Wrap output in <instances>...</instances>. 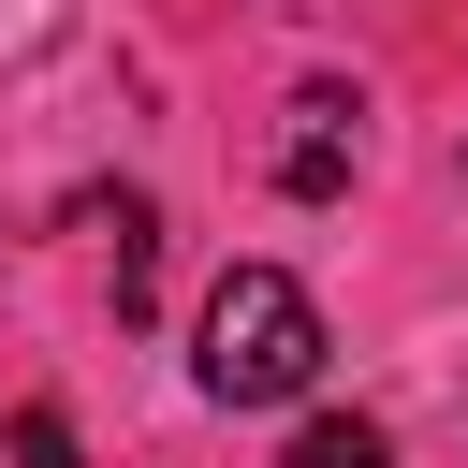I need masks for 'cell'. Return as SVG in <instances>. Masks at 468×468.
I'll use <instances>...</instances> for the list:
<instances>
[{
    "mask_svg": "<svg viewBox=\"0 0 468 468\" xmlns=\"http://www.w3.org/2000/svg\"><path fill=\"white\" fill-rule=\"evenodd\" d=\"M292 117H307V132L278 146V190H307V205H336V190H351V102H336V88H307Z\"/></svg>",
    "mask_w": 468,
    "mask_h": 468,
    "instance_id": "7a4b0ae2",
    "label": "cell"
},
{
    "mask_svg": "<svg viewBox=\"0 0 468 468\" xmlns=\"http://www.w3.org/2000/svg\"><path fill=\"white\" fill-rule=\"evenodd\" d=\"M307 380H322V307H307V278L234 263V278L205 292V395H219V410H278V395H307Z\"/></svg>",
    "mask_w": 468,
    "mask_h": 468,
    "instance_id": "6da1fadb",
    "label": "cell"
},
{
    "mask_svg": "<svg viewBox=\"0 0 468 468\" xmlns=\"http://www.w3.org/2000/svg\"><path fill=\"white\" fill-rule=\"evenodd\" d=\"M278 468H395V453H380V424H307Z\"/></svg>",
    "mask_w": 468,
    "mask_h": 468,
    "instance_id": "3957f363",
    "label": "cell"
}]
</instances>
